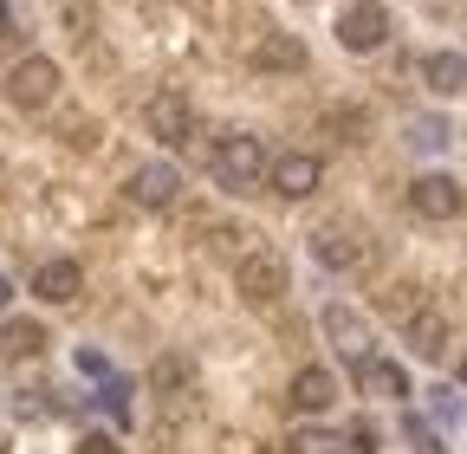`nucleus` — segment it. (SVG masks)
<instances>
[{"instance_id": "nucleus-1", "label": "nucleus", "mask_w": 467, "mask_h": 454, "mask_svg": "<svg viewBox=\"0 0 467 454\" xmlns=\"http://www.w3.org/2000/svg\"><path fill=\"white\" fill-rule=\"evenodd\" d=\"M260 176H273L266 143H260V137H247V130L221 137V150H214V182H221V189H254Z\"/></svg>"}, {"instance_id": "nucleus-2", "label": "nucleus", "mask_w": 467, "mask_h": 454, "mask_svg": "<svg viewBox=\"0 0 467 454\" xmlns=\"http://www.w3.org/2000/svg\"><path fill=\"white\" fill-rule=\"evenodd\" d=\"M234 293L254 299V305H273L285 293V260L273 247H247L241 260H234Z\"/></svg>"}, {"instance_id": "nucleus-3", "label": "nucleus", "mask_w": 467, "mask_h": 454, "mask_svg": "<svg viewBox=\"0 0 467 454\" xmlns=\"http://www.w3.org/2000/svg\"><path fill=\"white\" fill-rule=\"evenodd\" d=\"M7 98H14V110H52V98H58V66L46 59V52H26V59H14Z\"/></svg>"}, {"instance_id": "nucleus-4", "label": "nucleus", "mask_w": 467, "mask_h": 454, "mask_svg": "<svg viewBox=\"0 0 467 454\" xmlns=\"http://www.w3.org/2000/svg\"><path fill=\"white\" fill-rule=\"evenodd\" d=\"M143 130H150L156 143H169V150H182V143L195 137L189 98H182V91H150V98H143Z\"/></svg>"}, {"instance_id": "nucleus-5", "label": "nucleus", "mask_w": 467, "mask_h": 454, "mask_svg": "<svg viewBox=\"0 0 467 454\" xmlns=\"http://www.w3.org/2000/svg\"><path fill=\"white\" fill-rule=\"evenodd\" d=\"M312 253H318V266H331V273H364L370 266V241L358 234V227H344V221H325L318 234H312Z\"/></svg>"}, {"instance_id": "nucleus-6", "label": "nucleus", "mask_w": 467, "mask_h": 454, "mask_svg": "<svg viewBox=\"0 0 467 454\" xmlns=\"http://www.w3.org/2000/svg\"><path fill=\"white\" fill-rule=\"evenodd\" d=\"M389 39V14H383V0H350L344 20H337V46L344 52H377Z\"/></svg>"}, {"instance_id": "nucleus-7", "label": "nucleus", "mask_w": 467, "mask_h": 454, "mask_svg": "<svg viewBox=\"0 0 467 454\" xmlns=\"http://www.w3.org/2000/svg\"><path fill=\"white\" fill-rule=\"evenodd\" d=\"M409 208H416L422 221H454L467 208V189L454 176H416L409 182Z\"/></svg>"}, {"instance_id": "nucleus-8", "label": "nucleus", "mask_w": 467, "mask_h": 454, "mask_svg": "<svg viewBox=\"0 0 467 454\" xmlns=\"http://www.w3.org/2000/svg\"><path fill=\"white\" fill-rule=\"evenodd\" d=\"M318 176H325V162H318L312 150H285V156L273 162V176H266V182H273L279 201H306V195L318 189Z\"/></svg>"}, {"instance_id": "nucleus-9", "label": "nucleus", "mask_w": 467, "mask_h": 454, "mask_svg": "<svg viewBox=\"0 0 467 454\" xmlns=\"http://www.w3.org/2000/svg\"><path fill=\"white\" fill-rule=\"evenodd\" d=\"M175 189H182L175 162H137V169H130V201H137V208H169Z\"/></svg>"}, {"instance_id": "nucleus-10", "label": "nucleus", "mask_w": 467, "mask_h": 454, "mask_svg": "<svg viewBox=\"0 0 467 454\" xmlns=\"http://www.w3.org/2000/svg\"><path fill=\"white\" fill-rule=\"evenodd\" d=\"M33 293H39L46 305H72V299L85 293L78 260H46V266H33Z\"/></svg>"}, {"instance_id": "nucleus-11", "label": "nucleus", "mask_w": 467, "mask_h": 454, "mask_svg": "<svg viewBox=\"0 0 467 454\" xmlns=\"http://www.w3.org/2000/svg\"><path fill=\"white\" fill-rule=\"evenodd\" d=\"M325 337H331V345H337L350 364H364V357H370V325L350 312V305H325Z\"/></svg>"}, {"instance_id": "nucleus-12", "label": "nucleus", "mask_w": 467, "mask_h": 454, "mask_svg": "<svg viewBox=\"0 0 467 454\" xmlns=\"http://www.w3.org/2000/svg\"><path fill=\"white\" fill-rule=\"evenodd\" d=\"M358 389L377 396V403H409V377H402V364H389V357H364V364H358Z\"/></svg>"}, {"instance_id": "nucleus-13", "label": "nucleus", "mask_w": 467, "mask_h": 454, "mask_svg": "<svg viewBox=\"0 0 467 454\" xmlns=\"http://www.w3.org/2000/svg\"><path fill=\"white\" fill-rule=\"evenodd\" d=\"M247 59H254V72H306V46L292 33H260V46Z\"/></svg>"}, {"instance_id": "nucleus-14", "label": "nucleus", "mask_w": 467, "mask_h": 454, "mask_svg": "<svg viewBox=\"0 0 467 454\" xmlns=\"http://www.w3.org/2000/svg\"><path fill=\"white\" fill-rule=\"evenodd\" d=\"M331 396H337V383H331V370H318V364H306L299 377H292V409H299V416H325Z\"/></svg>"}, {"instance_id": "nucleus-15", "label": "nucleus", "mask_w": 467, "mask_h": 454, "mask_svg": "<svg viewBox=\"0 0 467 454\" xmlns=\"http://www.w3.org/2000/svg\"><path fill=\"white\" fill-rule=\"evenodd\" d=\"M402 337H409V351H416V357L435 364V357L448 351V318H441V312H416V318L402 325Z\"/></svg>"}, {"instance_id": "nucleus-16", "label": "nucleus", "mask_w": 467, "mask_h": 454, "mask_svg": "<svg viewBox=\"0 0 467 454\" xmlns=\"http://www.w3.org/2000/svg\"><path fill=\"white\" fill-rule=\"evenodd\" d=\"M422 78H429V91L454 98V91H467V59H461V52H429V59H422Z\"/></svg>"}, {"instance_id": "nucleus-17", "label": "nucleus", "mask_w": 467, "mask_h": 454, "mask_svg": "<svg viewBox=\"0 0 467 454\" xmlns=\"http://www.w3.org/2000/svg\"><path fill=\"white\" fill-rule=\"evenodd\" d=\"M0 351H7V357H39V351H46V331L26 325V318H14L7 331H0Z\"/></svg>"}, {"instance_id": "nucleus-18", "label": "nucleus", "mask_w": 467, "mask_h": 454, "mask_svg": "<svg viewBox=\"0 0 467 454\" xmlns=\"http://www.w3.org/2000/svg\"><path fill=\"white\" fill-rule=\"evenodd\" d=\"M325 130L337 137V143H364V130H370V118L358 104H337V110H325Z\"/></svg>"}, {"instance_id": "nucleus-19", "label": "nucleus", "mask_w": 467, "mask_h": 454, "mask_svg": "<svg viewBox=\"0 0 467 454\" xmlns=\"http://www.w3.org/2000/svg\"><path fill=\"white\" fill-rule=\"evenodd\" d=\"M383 312L409 325V318H416V312H422V299H416V286H389V293H383Z\"/></svg>"}, {"instance_id": "nucleus-20", "label": "nucleus", "mask_w": 467, "mask_h": 454, "mask_svg": "<svg viewBox=\"0 0 467 454\" xmlns=\"http://www.w3.org/2000/svg\"><path fill=\"white\" fill-rule=\"evenodd\" d=\"M409 143H416V150H441V143H448V130H441L435 118H416V124H409Z\"/></svg>"}, {"instance_id": "nucleus-21", "label": "nucleus", "mask_w": 467, "mask_h": 454, "mask_svg": "<svg viewBox=\"0 0 467 454\" xmlns=\"http://www.w3.org/2000/svg\"><path fill=\"white\" fill-rule=\"evenodd\" d=\"M66 143H72V150H98V124H91V118H72V124H66Z\"/></svg>"}, {"instance_id": "nucleus-22", "label": "nucleus", "mask_w": 467, "mask_h": 454, "mask_svg": "<svg viewBox=\"0 0 467 454\" xmlns=\"http://www.w3.org/2000/svg\"><path fill=\"white\" fill-rule=\"evenodd\" d=\"M156 383H162V389L189 383V364H182V357H162V364H156Z\"/></svg>"}, {"instance_id": "nucleus-23", "label": "nucleus", "mask_w": 467, "mask_h": 454, "mask_svg": "<svg viewBox=\"0 0 467 454\" xmlns=\"http://www.w3.org/2000/svg\"><path fill=\"white\" fill-rule=\"evenodd\" d=\"M350 454H377V428L370 422H350Z\"/></svg>"}, {"instance_id": "nucleus-24", "label": "nucleus", "mask_w": 467, "mask_h": 454, "mask_svg": "<svg viewBox=\"0 0 467 454\" xmlns=\"http://www.w3.org/2000/svg\"><path fill=\"white\" fill-rule=\"evenodd\" d=\"M78 454H124V448H117L110 435H85V441H78Z\"/></svg>"}, {"instance_id": "nucleus-25", "label": "nucleus", "mask_w": 467, "mask_h": 454, "mask_svg": "<svg viewBox=\"0 0 467 454\" xmlns=\"http://www.w3.org/2000/svg\"><path fill=\"white\" fill-rule=\"evenodd\" d=\"M7 299H14V286H7V279H0V305H7Z\"/></svg>"}, {"instance_id": "nucleus-26", "label": "nucleus", "mask_w": 467, "mask_h": 454, "mask_svg": "<svg viewBox=\"0 0 467 454\" xmlns=\"http://www.w3.org/2000/svg\"><path fill=\"white\" fill-rule=\"evenodd\" d=\"M461 383H467V351H461Z\"/></svg>"}]
</instances>
